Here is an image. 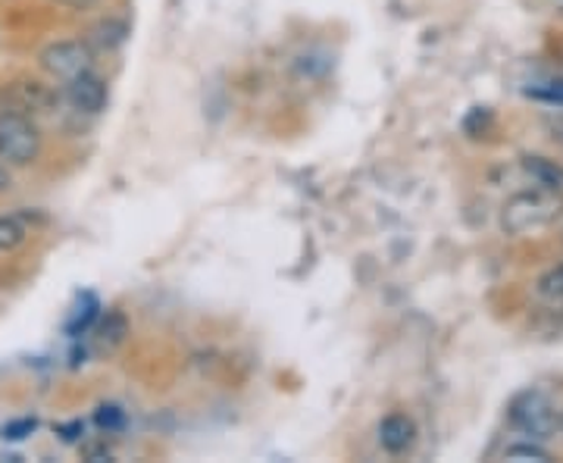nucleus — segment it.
Segmentation results:
<instances>
[{
	"label": "nucleus",
	"mask_w": 563,
	"mask_h": 463,
	"mask_svg": "<svg viewBox=\"0 0 563 463\" xmlns=\"http://www.w3.org/2000/svg\"><path fill=\"white\" fill-rule=\"evenodd\" d=\"M41 157V132L35 120L0 110V161L10 166H32Z\"/></svg>",
	"instance_id": "20e7f679"
},
{
	"label": "nucleus",
	"mask_w": 563,
	"mask_h": 463,
	"mask_svg": "<svg viewBox=\"0 0 563 463\" xmlns=\"http://www.w3.org/2000/svg\"><path fill=\"white\" fill-rule=\"evenodd\" d=\"M57 432H63V442H76L81 432V423H73V426H60Z\"/></svg>",
	"instance_id": "aec40b11"
},
{
	"label": "nucleus",
	"mask_w": 563,
	"mask_h": 463,
	"mask_svg": "<svg viewBox=\"0 0 563 463\" xmlns=\"http://www.w3.org/2000/svg\"><path fill=\"white\" fill-rule=\"evenodd\" d=\"M558 432H561V436H563V410H561V426H558Z\"/></svg>",
	"instance_id": "412c9836"
},
{
	"label": "nucleus",
	"mask_w": 563,
	"mask_h": 463,
	"mask_svg": "<svg viewBox=\"0 0 563 463\" xmlns=\"http://www.w3.org/2000/svg\"><path fill=\"white\" fill-rule=\"evenodd\" d=\"M98 310H101L98 298H95V295H85L79 307H76V313H73V320L66 322V332H69V335H81L91 322L98 320Z\"/></svg>",
	"instance_id": "9b49d317"
},
{
	"label": "nucleus",
	"mask_w": 563,
	"mask_h": 463,
	"mask_svg": "<svg viewBox=\"0 0 563 463\" xmlns=\"http://www.w3.org/2000/svg\"><path fill=\"white\" fill-rule=\"evenodd\" d=\"M38 429V420L35 417H25V420H13V423L3 426V439H10V442H22L25 436H32Z\"/></svg>",
	"instance_id": "dca6fc26"
},
{
	"label": "nucleus",
	"mask_w": 563,
	"mask_h": 463,
	"mask_svg": "<svg viewBox=\"0 0 563 463\" xmlns=\"http://www.w3.org/2000/svg\"><path fill=\"white\" fill-rule=\"evenodd\" d=\"M60 7H66V10H73V13H85V10H95L101 0H57Z\"/></svg>",
	"instance_id": "a211bd4d"
},
{
	"label": "nucleus",
	"mask_w": 563,
	"mask_h": 463,
	"mask_svg": "<svg viewBox=\"0 0 563 463\" xmlns=\"http://www.w3.org/2000/svg\"><path fill=\"white\" fill-rule=\"evenodd\" d=\"M41 69L54 81H73L81 73L95 69V51L85 41H54L38 54Z\"/></svg>",
	"instance_id": "39448f33"
},
{
	"label": "nucleus",
	"mask_w": 563,
	"mask_h": 463,
	"mask_svg": "<svg viewBox=\"0 0 563 463\" xmlns=\"http://www.w3.org/2000/svg\"><path fill=\"white\" fill-rule=\"evenodd\" d=\"M417 442V423L407 414H388L379 423V444L388 454H407Z\"/></svg>",
	"instance_id": "0eeeda50"
},
{
	"label": "nucleus",
	"mask_w": 563,
	"mask_h": 463,
	"mask_svg": "<svg viewBox=\"0 0 563 463\" xmlns=\"http://www.w3.org/2000/svg\"><path fill=\"white\" fill-rule=\"evenodd\" d=\"M13 185V173H10V163L0 161V191H10Z\"/></svg>",
	"instance_id": "6ab92c4d"
},
{
	"label": "nucleus",
	"mask_w": 563,
	"mask_h": 463,
	"mask_svg": "<svg viewBox=\"0 0 563 463\" xmlns=\"http://www.w3.org/2000/svg\"><path fill=\"white\" fill-rule=\"evenodd\" d=\"M504 461L548 463V461H551V451H548L542 442L529 439V442H517V444H510V448H504Z\"/></svg>",
	"instance_id": "f8f14e48"
},
{
	"label": "nucleus",
	"mask_w": 563,
	"mask_h": 463,
	"mask_svg": "<svg viewBox=\"0 0 563 463\" xmlns=\"http://www.w3.org/2000/svg\"><path fill=\"white\" fill-rule=\"evenodd\" d=\"M129 35V25L122 20H113V16H107V20L95 22L91 29H88V35H85V44L91 47V51H117L122 41Z\"/></svg>",
	"instance_id": "6e6552de"
},
{
	"label": "nucleus",
	"mask_w": 563,
	"mask_h": 463,
	"mask_svg": "<svg viewBox=\"0 0 563 463\" xmlns=\"http://www.w3.org/2000/svg\"><path fill=\"white\" fill-rule=\"evenodd\" d=\"M558 213H561V198L554 191H544V188L517 191L501 207L504 235L520 239V235H529V232H539V229L558 220Z\"/></svg>",
	"instance_id": "f257e3e1"
},
{
	"label": "nucleus",
	"mask_w": 563,
	"mask_h": 463,
	"mask_svg": "<svg viewBox=\"0 0 563 463\" xmlns=\"http://www.w3.org/2000/svg\"><path fill=\"white\" fill-rule=\"evenodd\" d=\"M25 225L16 217H0V254H10L25 242Z\"/></svg>",
	"instance_id": "ddd939ff"
},
{
	"label": "nucleus",
	"mask_w": 563,
	"mask_h": 463,
	"mask_svg": "<svg viewBox=\"0 0 563 463\" xmlns=\"http://www.w3.org/2000/svg\"><path fill=\"white\" fill-rule=\"evenodd\" d=\"M536 291H539V298H544V301H563V261L539 276Z\"/></svg>",
	"instance_id": "4468645a"
},
{
	"label": "nucleus",
	"mask_w": 563,
	"mask_h": 463,
	"mask_svg": "<svg viewBox=\"0 0 563 463\" xmlns=\"http://www.w3.org/2000/svg\"><path fill=\"white\" fill-rule=\"evenodd\" d=\"M523 169L532 176V181L544 188V191H554L563 195V166L561 163L548 161V157H526Z\"/></svg>",
	"instance_id": "9d476101"
},
{
	"label": "nucleus",
	"mask_w": 563,
	"mask_h": 463,
	"mask_svg": "<svg viewBox=\"0 0 563 463\" xmlns=\"http://www.w3.org/2000/svg\"><path fill=\"white\" fill-rule=\"evenodd\" d=\"M532 101L551 103V107H563V81H548V85H539V88H529L526 91Z\"/></svg>",
	"instance_id": "2eb2a0df"
},
{
	"label": "nucleus",
	"mask_w": 563,
	"mask_h": 463,
	"mask_svg": "<svg viewBox=\"0 0 563 463\" xmlns=\"http://www.w3.org/2000/svg\"><path fill=\"white\" fill-rule=\"evenodd\" d=\"M63 98L69 101V107H73L76 113L95 117V113H101L103 107H107L110 88H107V81H103L95 69H88V73H81V76H76L73 81H66Z\"/></svg>",
	"instance_id": "423d86ee"
},
{
	"label": "nucleus",
	"mask_w": 563,
	"mask_h": 463,
	"mask_svg": "<svg viewBox=\"0 0 563 463\" xmlns=\"http://www.w3.org/2000/svg\"><path fill=\"white\" fill-rule=\"evenodd\" d=\"M98 426L101 429H122V423H125V414H122L117 404H103V407H98Z\"/></svg>",
	"instance_id": "f3484780"
},
{
	"label": "nucleus",
	"mask_w": 563,
	"mask_h": 463,
	"mask_svg": "<svg viewBox=\"0 0 563 463\" xmlns=\"http://www.w3.org/2000/svg\"><path fill=\"white\" fill-rule=\"evenodd\" d=\"M63 95L41 79H16L0 88V110L3 113H20L29 120H41L60 110Z\"/></svg>",
	"instance_id": "7ed1b4c3"
},
{
	"label": "nucleus",
	"mask_w": 563,
	"mask_h": 463,
	"mask_svg": "<svg viewBox=\"0 0 563 463\" xmlns=\"http://www.w3.org/2000/svg\"><path fill=\"white\" fill-rule=\"evenodd\" d=\"M125 335H129V320L120 310H107L98 322V329H95V342L101 351H117L125 342Z\"/></svg>",
	"instance_id": "1a4fd4ad"
},
{
	"label": "nucleus",
	"mask_w": 563,
	"mask_h": 463,
	"mask_svg": "<svg viewBox=\"0 0 563 463\" xmlns=\"http://www.w3.org/2000/svg\"><path fill=\"white\" fill-rule=\"evenodd\" d=\"M507 423L514 426L520 436H529L536 442H548L558 436L561 426V410L554 401L539 392V388H526L520 395H514L507 404Z\"/></svg>",
	"instance_id": "f03ea898"
}]
</instances>
